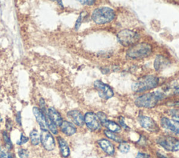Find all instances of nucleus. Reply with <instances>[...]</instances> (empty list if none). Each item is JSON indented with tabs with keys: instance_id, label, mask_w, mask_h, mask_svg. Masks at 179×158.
<instances>
[{
	"instance_id": "1",
	"label": "nucleus",
	"mask_w": 179,
	"mask_h": 158,
	"mask_svg": "<svg viewBox=\"0 0 179 158\" xmlns=\"http://www.w3.org/2000/svg\"><path fill=\"white\" fill-rule=\"evenodd\" d=\"M164 97L165 95L160 91L148 93L137 98L135 100V104L139 107L153 108Z\"/></svg>"
},
{
	"instance_id": "2",
	"label": "nucleus",
	"mask_w": 179,
	"mask_h": 158,
	"mask_svg": "<svg viewBox=\"0 0 179 158\" xmlns=\"http://www.w3.org/2000/svg\"><path fill=\"white\" fill-rule=\"evenodd\" d=\"M116 17V13L109 7H100L94 10L92 19L96 24L103 25L112 21Z\"/></svg>"
},
{
	"instance_id": "3",
	"label": "nucleus",
	"mask_w": 179,
	"mask_h": 158,
	"mask_svg": "<svg viewBox=\"0 0 179 158\" xmlns=\"http://www.w3.org/2000/svg\"><path fill=\"white\" fill-rule=\"evenodd\" d=\"M159 84V79L154 75H146L141 77L134 83L132 89L134 91L140 93L157 87Z\"/></svg>"
},
{
	"instance_id": "4",
	"label": "nucleus",
	"mask_w": 179,
	"mask_h": 158,
	"mask_svg": "<svg viewBox=\"0 0 179 158\" xmlns=\"http://www.w3.org/2000/svg\"><path fill=\"white\" fill-rule=\"evenodd\" d=\"M152 53V47L148 43H138L130 47L127 52V56L133 59H143Z\"/></svg>"
},
{
	"instance_id": "5",
	"label": "nucleus",
	"mask_w": 179,
	"mask_h": 158,
	"mask_svg": "<svg viewBox=\"0 0 179 158\" xmlns=\"http://www.w3.org/2000/svg\"><path fill=\"white\" fill-rule=\"evenodd\" d=\"M169 114L172 118L163 117L161 119V125L172 133L179 134V110H172Z\"/></svg>"
},
{
	"instance_id": "6",
	"label": "nucleus",
	"mask_w": 179,
	"mask_h": 158,
	"mask_svg": "<svg viewBox=\"0 0 179 158\" xmlns=\"http://www.w3.org/2000/svg\"><path fill=\"white\" fill-rule=\"evenodd\" d=\"M118 40L124 47H132L136 45L140 39V36L138 33L129 29L120 31L117 35Z\"/></svg>"
},
{
	"instance_id": "7",
	"label": "nucleus",
	"mask_w": 179,
	"mask_h": 158,
	"mask_svg": "<svg viewBox=\"0 0 179 158\" xmlns=\"http://www.w3.org/2000/svg\"><path fill=\"white\" fill-rule=\"evenodd\" d=\"M157 143L168 151H179V140L170 136H161L157 139Z\"/></svg>"
},
{
	"instance_id": "8",
	"label": "nucleus",
	"mask_w": 179,
	"mask_h": 158,
	"mask_svg": "<svg viewBox=\"0 0 179 158\" xmlns=\"http://www.w3.org/2000/svg\"><path fill=\"white\" fill-rule=\"evenodd\" d=\"M95 88L98 91L100 96L103 99H109L113 96L114 93L112 89L108 85L104 84L100 80H97L94 83Z\"/></svg>"
},
{
	"instance_id": "9",
	"label": "nucleus",
	"mask_w": 179,
	"mask_h": 158,
	"mask_svg": "<svg viewBox=\"0 0 179 158\" xmlns=\"http://www.w3.org/2000/svg\"><path fill=\"white\" fill-rule=\"evenodd\" d=\"M41 142L44 148L47 151H53L55 147V140L53 137L47 129H42L41 133Z\"/></svg>"
},
{
	"instance_id": "10",
	"label": "nucleus",
	"mask_w": 179,
	"mask_h": 158,
	"mask_svg": "<svg viewBox=\"0 0 179 158\" xmlns=\"http://www.w3.org/2000/svg\"><path fill=\"white\" fill-rule=\"evenodd\" d=\"M85 123L88 128L91 130H97L101 128V123L97 114L93 112H87L84 116Z\"/></svg>"
},
{
	"instance_id": "11",
	"label": "nucleus",
	"mask_w": 179,
	"mask_h": 158,
	"mask_svg": "<svg viewBox=\"0 0 179 158\" xmlns=\"http://www.w3.org/2000/svg\"><path fill=\"white\" fill-rule=\"evenodd\" d=\"M139 123L143 128L147 129L148 131L151 132V133H157L159 131V127L155 123L153 119L148 116H141L139 118Z\"/></svg>"
},
{
	"instance_id": "12",
	"label": "nucleus",
	"mask_w": 179,
	"mask_h": 158,
	"mask_svg": "<svg viewBox=\"0 0 179 158\" xmlns=\"http://www.w3.org/2000/svg\"><path fill=\"white\" fill-rule=\"evenodd\" d=\"M67 116L78 126H83L85 123L84 116L80 111L72 110L67 113Z\"/></svg>"
},
{
	"instance_id": "13",
	"label": "nucleus",
	"mask_w": 179,
	"mask_h": 158,
	"mask_svg": "<svg viewBox=\"0 0 179 158\" xmlns=\"http://www.w3.org/2000/svg\"><path fill=\"white\" fill-rule=\"evenodd\" d=\"M33 114L37 119L38 123L39 124L41 129H46L47 125H46V116L43 113V111L38 107H33Z\"/></svg>"
},
{
	"instance_id": "14",
	"label": "nucleus",
	"mask_w": 179,
	"mask_h": 158,
	"mask_svg": "<svg viewBox=\"0 0 179 158\" xmlns=\"http://www.w3.org/2000/svg\"><path fill=\"white\" fill-rule=\"evenodd\" d=\"M51 120L56 125L60 126L62 123V118L58 111L53 107H50L48 110V112L46 113Z\"/></svg>"
},
{
	"instance_id": "15",
	"label": "nucleus",
	"mask_w": 179,
	"mask_h": 158,
	"mask_svg": "<svg viewBox=\"0 0 179 158\" xmlns=\"http://www.w3.org/2000/svg\"><path fill=\"white\" fill-rule=\"evenodd\" d=\"M98 144H99L101 148L108 155H113L115 152V148H114L113 145L107 139H100V140L98 141Z\"/></svg>"
},
{
	"instance_id": "16",
	"label": "nucleus",
	"mask_w": 179,
	"mask_h": 158,
	"mask_svg": "<svg viewBox=\"0 0 179 158\" xmlns=\"http://www.w3.org/2000/svg\"><path fill=\"white\" fill-rule=\"evenodd\" d=\"M169 61L167 58L162 55H158L155 58L154 61V68L157 71H162V69L166 68L169 64Z\"/></svg>"
},
{
	"instance_id": "17",
	"label": "nucleus",
	"mask_w": 179,
	"mask_h": 158,
	"mask_svg": "<svg viewBox=\"0 0 179 158\" xmlns=\"http://www.w3.org/2000/svg\"><path fill=\"white\" fill-rule=\"evenodd\" d=\"M60 128L62 133L67 136L73 135L76 132V127L68 121H62Z\"/></svg>"
},
{
	"instance_id": "18",
	"label": "nucleus",
	"mask_w": 179,
	"mask_h": 158,
	"mask_svg": "<svg viewBox=\"0 0 179 158\" xmlns=\"http://www.w3.org/2000/svg\"><path fill=\"white\" fill-rule=\"evenodd\" d=\"M58 141L59 143V148H60V152L61 155L64 157H67L69 155L70 151H69V148L68 144L66 142V141L64 140V139H62V137H59L58 138Z\"/></svg>"
},
{
	"instance_id": "19",
	"label": "nucleus",
	"mask_w": 179,
	"mask_h": 158,
	"mask_svg": "<svg viewBox=\"0 0 179 158\" xmlns=\"http://www.w3.org/2000/svg\"><path fill=\"white\" fill-rule=\"evenodd\" d=\"M104 126H105L108 129V131L112 132V133H120L121 130L120 126L118 125L117 123L113 122L112 121L106 120L104 123H102Z\"/></svg>"
},
{
	"instance_id": "20",
	"label": "nucleus",
	"mask_w": 179,
	"mask_h": 158,
	"mask_svg": "<svg viewBox=\"0 0 179 158\" xmlns=\"http://www.w3.org/2000/svg\"><path fill=\"white\" fill-rule=\"evenodd\" d=\"M30 137L31 142H32V144L33 145H35V146H37V145L40 143L41 137L39 135V134L38 131L36 130V129H34V130L31 132Z\"/></svg>"
},
{
	"instance_id": "21",
	"label": "nucleus",
	"mask_w": 179,
	"mask_h": 158,
	"mask_svg": "<svg viewBox=\"0 0 179 158\" xmlns=\"http://www.w3.org/2000/svg\"><path fill=\"white\" fill-rule=\"evenodd\" d=\"M46 116V125L48 128V129L51 131V133L54 134H58V128H57V125L54 123L53 121L51 120V118L48 117V115L46 114V113L45 114Z\"/></svg>"
},
{
	"instance_id": "22",
	"label": "nucleus",
	"mask_w": 179,
	"mask_h": 158,
	"mask_svg": "<svg viewBox=\"0 0 179 158\" xmlns=\"http://www.w3.org/2000/svg\"><path fill=\"white\" fill-rule=\"evenodd\" d=\"M104 134H106V136L108 137V138L112 139V140L115 141H117V142H122V139L120 138V137H118V135H116V134L112 133V132L111 131H108V130H105L104 131Z\"/></svg>"
},
{
	"instance_id": "23",
	"label": "nucleus",
	"mask_w": 179,
	"mask_h": 158,
	"mask_svg": "<svg viewBox=\"0 0 179 158\" xmlns=\"http://www.w3.org/2000/svg\"><path fill=\"white\" fill-rule=\"evenodd\" d=\"M3 137H4V140L5 141V143H6V147L8 150H10L12 148V142L11 141V139H10V137L9 135L8 134V133H6V131H4L3 133Z\"/></svg>"
},
{
	"instance_id": "24",
	"label": "nucleus",
	"mask_w": 179,
	"mask_h": 158,
	"mask_svg": "<svg viewBox=\"0 0 179 158\" xmlns=\"http://www.w3.org/2000/svg\"><path fill=\"white\" fill-rule=\"evenodd\" d=\"M118 149L123 153H127V152H129V149H130V146H129V145L127 142L122 141L120 145H119Z\"/></svg>"
},
{
	"instance_id": "25",
	"label": "nucleus",
	"mask_w": 179,
	"mask_h": 158,
	"mask_svg": "<svg viewBox=\"0 0 179 158\" xmlns=\"http://www.w3.org/2000/svg\"><path fill=\"white\" fill-rule=\"evenodd\" d=\"M0 158H14L12 155L8 152L6 148L3 147H0Z\"/></svg>"
},
{
	"instance_id": "26",
	"label": "nucleus",
	"mask_w": 179,
	"mask_h": 158,
	"mask_svg": "<svg viewBox=\"0 0 179 158\" xmlns=\"http://www.w3.org/2000/svg\"><path fill=\"white\" fill-rule=\"evenodd\" d=\"M18 156L20 158H28L29 157V152L27 150L20 148L18 151Z\"/></svg>"
},
{
	"instance_id": "27",
	"label": "nucleus",
	"mask_w": 179,
	"mask_h": 158,
	"mask_svg": "<svg viewBox=\"0 0 179 158\" xmlns=\"http://www.w3.org/2000/svg\"><path fill=\"white\" fill-rule=\"evenodd\" d=\"M97 116L98 118H99L100 123H102V124L103 123H104L106 120H108L106 114H104L103 112H98L97 114Z\"/></svg>"
},
{
	"instance_id": "28",
	"label": "nucleus",
	"mask_w": 179,
	"mask_h": 158,
	"mask_svg": "<svg viewBox=\"0 0 179 158\" xmlns=\"http://www.w3.org/2000/svg\"><path fill=\"white\" fill-rule=\"evenodd\" d=\"M28 140H29L28 137H25L23 134H21V136H20V139H19L18 141H17V144H18V145L25 144V143H27V142L28 141Z\"/></svg>"
},
{
	"instance_id": "29",
	"label": "nucleus",
	"mask_w": 179,
	"mask_h": 158,
	"mask_svg": "<svg viewBox=\"0 0 179 158\" xmlns=\"http://www.w3.org/2000/svg\"><path fill=\"white\" fill-rule=\"evenodd\" d=\"M82 20H83V13H80V15H79V17H78L77 21L76 22V25H75V29L78 30V29H79V27H80V25H81Z\"/></svg>"
},
{
	"instance_id": "30",
	"label": "nucleus",
	"mask_w": 179,
	"mask_h": 158,
	"mask_svg": "<svg viewBox=\"0 0 179 158\" xmlns=\"http://www.w3.org/2000/svg\"><path fill=\"white\" fill-rule=\"evenodd\" d=\"M150 156L148 154L142 153V152H139L135 158H149Z\"/></svg>"
},
{
	"instance_id": "31",
	"label": "nucleus",
	"mask_w": 179,
	"mask_h": 158,
	"mask_svg": "<svg viewBox=\"0 0 179 158\" xmlns=\"http://www.w3.org/2000/svg\"><path fill=\"white\" fill-rule=\"evenodd\" d=\"M119 122H120V125L122 127H123V128L124 129H129V128L128 127V125H126L125 123H124V118H120V120H119Z\"/></svg>"
},
{
	"instance_id": "32",
	"label": "nucleus",
	"mask_w": 179,
	"mask_h": 158,
	"mask_svg": "<svg viewBox=\"0 0 179 158\" xmlns=\"http://www.w3.org/2000/svg\"><path fill=\"white\" fill-rule=\"evenodd\" d=\"M80 3H82L83 4H86V5H93L95 3V1H92V0H90V1H79Z\"/></svg>"
},
{
	"instance_id": "33",
	"label": "nucleus",
	"mask_w": 179,
	"mask_h": 158,
	"mask_svg": "<svg viewBox=\"0 0 179 158\" xmlns=\"http://www.w3.org/2000/svg\"><path fill=\"white\" fill-rule=\"evenodd\" d=\"M16 121L20 125H21V116H20V112H18V114H17Z\"/></svg>"
},
{
	"instance_id": "34",
	"label": "nucleus",
	"mask_w": 179,
	"mask_h": 158,
	"mask_svg": "<svg viewBox=\"0 0 179 158\" xmlns=\"http://www.w3.org/2000/svg\"><path fill=\"white\" fill-rule=\"evenodd\" d=\"M157 156L160 158H169V157H167V156H165L164 155L159 153V152H157Z\"/></svg>"
},
{
	"instance_id": "35",
	"label": "nucleus",
	"mask_w": 179,
	"mask_h": 158,
	"mask_svg": "<svg viewBox=\"0 0 179 158\" xmlns=\"http://www.w3.org/2000/svg\"><path fill=\"white\" fill-rule=\"evenodd\" d=\"M174 94H175L176 95H179V87L176 88V89H175V91H174Z\"/></svg>"
},
{
	"instance_id": "36",
	"label": "nucleus",
	"mask_w": 179,
	"mask_h": 158,
	"mask_svg": "<svg viewBox=\"0 0 179 158\" xmlns=\"http://www.w3.org/2000/svg\"><path fill=\"white\" fill-rule=\"evenodd\" d=\"M1 120H2V119H1V116H0V122H1Z\"/></svg>"
}]
</instances>
